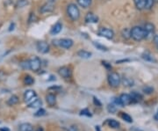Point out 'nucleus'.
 <instances>
[{
	"label": "nucleus",
	"instance_id": "obj_11",
	"mask_svg": "<svg viewBox=\"0 0 158 131\" xmlns=\"http://www.w3.org/2000/svg\"><path fill=\"white\" fill-rule=\"evenodd\" d=\"M85 22L86 23H98V18L92 12H88L85 16Z\"/></svg>",
	"mask_w": 158,
	"mask_h": 131
},
{
	"label": "nucleus",
	"instance_id": "obj_36",
	"mask_svg": "<svg viewBox=\"0 0 158 131\" xmlns=\"http://www.w3.org/2000/svg\"><path fill=\"white\" fill-rule=\"evenodd\" d=\"M143 91H144V92L150 93V92H153V89H152L151 87H146V88H144V89H143Z\"/></svg>",
	"mask_w": 158,
	"mask_h": 131
},
{
	"label": "nucleus",
	"instance_id": "obj_29",
	"mask_svg": "<svg viewBox=\"0 0 158 131\" xmlns=\"http://www.w3.org/2000/svg\"><path fill=\"white\" fill-rule=\"evenodd\" d=\"M20 66L24 69V70H29L30 69V64H29V60L24 61L20 63Z\"/></svg>",
	"mask_w": 158,
	"mask_h": 131
},
{
	"label": "nucleus",
	"instance_id": "obj_28",
	"mask_svg": "<svg viewBox=\"0 0 158 131\" xmlns=\"http://www.w3.org/2000/svg\"><path fill=\"white\" fill-rule=\"evenodd\" d=\"M121 117H122V119H124L126 121H127V122H132L133 121V119L128 115L127 113H121Z\"/></svg>",
	"mask_w": 158,
	"mask_h": 131
},
{
	"label": "nucleus",
	"instance_id": "obj_8",
	"mask_svg": "<svg viewBox=\"0 0 158 131\" xmlns=\"http://www.w3.org/2000/svg\"><path fill=\"white\" fill-rule=\"evenodd\" d=\"M36 48L38 52L41 53V54H47V52H49V45L46 42V41H39L36 44Z\"/></svg>",
	"mask_w": 158,
	"mask_h": 131
},
{
	"label": "nucleus",
	"instance_id": "obj_15",
	"mask_svg": "<svg viewBox=\"0 0 158 131\" xmlns=\"http://www.w3.org/2000/svg\"><path fill=\"white\" fill-rule=\"evenodd\" d=\"M46 100H47V104L49 106H51V107L55 106L56 105V96L54 94H52V93H49L46 97Z\"/></svg>",
	"mask_w": 158,
	"mask_h": 131
},
{
	"label": "nucleus",
	"instance_id": "obj_17",
	"mask_svg": "<svg viewBox=\"0 0 158 131\" xmlns=\"http://www.w3.org/2000/svg\"><path fill=\"white\" fill-rule=\"evenodd\" d=\"M77 2L83 8H88L91 6L92 0H77Z\"/></svg>",
	"mask_w": 158,
	"mask_h": 131
},
{
	"label": "nucleus",
	"instance_id": "obj_23",
	"mask_svg": "<svg viewBox=\"0 0 158 131\" xmlns=\"http://www.w3.org/2000/svg\"><path fill=\"white\" fill-rule=\"evenodd\" d=\"M131 98H132V101L133 102H136V101H139L142 100V96H140V94H139L138 92H133L131 95Z\"/></svg>",
	"mask_w": 158,
	"mask_h": 131
},
{
	"label": "nucleus",
	"instance_id": "obj_13",
	"mask_svg": "<svg viewBox=\"0 0 158 131\" xmlns=\"http://www.w3.org/2000/svg\"><path fill=\"white\" fill-rule=\"evenodd\" d=\"M62 25L61 22H57L56 24H55L54 26H53V27L51 28V31H50V34L53 35H57L59 34V33L62 31Z\"/></svg>",
	"mask_w": 158,
	"mask_h": 131
},
{
	"label": "nucleus",
	"instance_id": "obj_35",
	"mask_svg": "<svg viewBox=\"0 0 158 131\" xmlns=\"http://www.w3.org/2000/svg\"><path fill=\"white\" fill-rule=\"evenodd\" d=\"M153 40H154V43H155V45L156 48L158 50V35H155Z\"/></svg>",
	"mask_w": 158,
	"mask_h": 131
},
{
	"label": "nucleus",
	"instance_id": "obj_22",
	"mask_svg": "<svg viewBox=\"0 0 158 131\" xmlns=\"http://www.w3.org/2000/svg\"><path fill=\"white\" fill-rule=\"evenodd\" d=\"M24 83H25L26 86H32V85L34 83V79H33L31 76L27 75V76H26L25 78H24Z\"/></svg>",
	"mask_w": 158,
	"mask_h": 131
},
{
	"label": "nucleus",
	"instance_id": "obj_4",
	"mask_svg": "<svg viewBox=\"0 0 158 131\" xmlns=\"http://www.w3.org/2000/svg\"><path fill=\"white\" fill-rule=\"evenodd\" d=\"M108 82L111 86L113 87H117L119 86L120 82H121V78L119 77V75L116 72H112L109 74L108 76Z\"/></svg>",
	"mask_w": 158,
	"mask_h": 131
},
{
	"label": "nucleus",
	"instance_id": "obj_38",
	"mask_svg": "<svg viewBox=\"0 0 158 131\" xmlns=\"http://www.w3.org/2000/svg\"><path fill=\"white\" fill-rule=\"evenodd\" d=\"M56 0H47V2L52 3V4H55V3H56Z\"/></svg>",
	"mask_w": 158,
	"mask_h": 131
},
{
	"label": "nucleus",
	"instance_id": "obj_20",
	"mask_svg": "<svg viewBox=\"0 0 158 131\" xmlns=\"http://www.w3.org/2000/svg\"><path fill=\"white\" fill-rule=\"evenodd\" d=\"M18 102H19V98H18V96L12 95V96L10 98V99L8 100L7 104H8L9 106H13V105L17 104Z\"/></svg>",
	"mask_w": 158,
	"mask_h": 131
},
{
	"label": "nucleus",
	"instance_id": "obj_24",
	"mask_svg": "<svg viewBox=\"0 0 158 131\" xmlns=\"http://www.w3.org/2000/svg\"><path fill=\"white\" fill-rule=\"evenodd\" d=\"M28 5V0H18L16 7L17 8H23Z\"/></svg>",
	"mask_w": 158,
	"mask_h": 131
},
{
	"label": "nucleus",
	"instance_id": "obj_25",
	"mask_svg": "<svg viewBox=\"0 0 158 131\" xmlns=\"http://www.w3.org/2000/svg\"><path fill=\"white\" fill-rule=\"evenodd\" d=\"M142 59H144L145 61H148V62H155V60L154 59V57L149 54V53H143L142 55Z\"/></svg>",
	"mask_w": 158,
	"mask_h": 131
},
{
	"label": "nucleus",
	"instance_id": "obj_6",
	"mask_svg": "<svg viewBox=\"0 0 158 131\" xmlns=\"http://www.w3.org/2000/svg\"><path fill=\"white\" fill-rule=\"evenodd\" d=\"M98 35L104 38H106L108 40H111L114 37V32L112 29L106 28V27H102L98 31Z\"/></svg>",
	"mask_w": 158,
	"mask_h": 131
},
{
	"label": "nucleus",
	"instance_id": "obj_7",
	"mask_svg": "<svg viewBox=\"0 0 158 131\" xmlns=\"http://www.w3.org/2000/svg\"><path fill=\"white\" fill-rule=\"evenodd\" d=\"M37 99V94L33 90H27L24 94V100L26 103L30 104Z\"/></svg>",
	"mask_w": 158,
	"mask_h": 131
},
{
	"label": "nucleus",
	"instance_id": "obj_32",
	"mask_svg": "<svg viewBox=\"0 0 158 131\" xmlns=\"http://www.w3.org/2000/svg\"><path fill=\"white\" fill-rule=\"evenodd\" d=\"M65 131H78V128L77 126L75 125H71V126H68L67 128H64Z\"/></svg>",
	"mask_w": 158,
	"mask_h": 131
},
{
	"label": "nucleus",
	"instance_id": "obj_2",
	"mask_svg": "<svg viewBox=\"0 0 158 131\" xmlns=\"http://www.w3.org/2000/svg\"><path fill=\"white\" fill-rule=\"evenodd\" d=\"M67 13L72 20L76 21L80 18V11L75 4H69L67 6Z\"/></svg>",
	"mask_w": 158,
	"mask_h": 131
},
{
	"label": "nucleus",
	"instance_id": "obj_26",
	"mask_svg": "<svg viewBox=\"0 0 158 131\" xmlns=\"http://www.w3.org/2000/svg\"><path fill=\"white\" fill-rule=\"evenodd\" d=\"M41 104H42L41 100H39V99H36L35 100H33L32 103L29 104V107H38L41 106Z\"/></svg>",
	"mask_w": 158,
	"mask_h": 131
},
{
	"label": "nucleus",
	"instance_id": "obj_1",
	"mask_svg": "<svg viewBox=\"0 0 158 131\" xmlns=\"http://www.w3.org/2000/svg\"><path fill=\"white\" fill-rule=\"evenodd\" d=\"M130 36L136 41H140L147 37L144 28L140 26H134L130 30Z\"/></svg>",
	"mask_w": 158,
	"mask_h": 131
},
{
	"label": "nucleus",
	"instance_id": "obj_10",
	"mask_svg": "<svg viewBox=\"0 0 158 131\" xmlns=\"http://www.w3.org/2000/svg\"><path fill=\"white\" fill-rule=\"evenodd\" d=\"M119 105L127 106V105L131 104L133 101H132V98H131L130 95H128V94H122L119 98Z\"/></svg>",
	"mask_w": 158,
	"mask_h": 131
},
{
	"label": "nucleus",
	"instance_id": "obj_16",
	"mask_svg": "<svg viewBox=\"0 0 158 131\" xmlns=\"http://www.w3.org/2000/svg\"><path fill=\"white\" fill-rule=\"evenodd\" d=\"M77 56H78L79 57H81V58L88 59V58H91V57H92V54L91 52H89V51H86V50H79V51L77 52Z\"/></svg>",
	"mask_w": 158,
	"mask_h": 131
},
{
	"label": "nucleus",
	"instance_id": "obj_40",
	"mask_svg": "<svg viewBox=\"0 0 158 131\" xmlns=\"http://www.w3.org/2000/svg\"><path fill=\"white\" fill-rule=\"evenodd\" d=\"M36 131H43V129H42V128H38V129H37V130H36Z\"/></svg>",
	"mask_w": 158,
	"mask_h": 131
},
{
	"label": "nucleus",
	"instance_id": "obj_21",
	"mask_svg": "<svg viewBox=\"0 0 158 131\" xmlns=\"http://www.w3.org/2000/svg\"><path fill=\"white\" fill-rule=\"evenodd\" d=\"M93 45L95 46V48H97V50H100V51H104V52L108 51V48H107L106 47H105V46L100 44L99 42L94 41V42H93Z\"/></svg>",
	"mask_w": 158,
	"mask_h": 131
},
{
	"label": "nucleus",
	"instance_id": "obj_39",
	"mask_svg": "<svg viewBox=\"0 0 158 131\" xmlns=\"http://www.w3.org/2000/svg\"><path fill=\"white\" fill-rule=\"evenodd\" d=\"M155 120H157V121H158V112L156 113V114H155Z\"/></svg>",
	"mask_w": 158,
	"mask_h": 131
},
{
	"label": "nucleus",
	"instance_id": "obj_30",
	"mask_svg": "<svg viewBox=\"0 0 158 131\" xmlns=\"http://www.w3.org/2000/svg\"><path fill=\"white\" fill-rule=\"evenodd\" d=\"M122 36L124 37V38H126V39H128L129 37H131L130 36V30L125 28L124 30L122 31Z\"/></svg>",
	"mask_w": 158,
	"mask_h": 131
},
{
	"label": "nucleus",
	"instance_id": "obj_12",
	"mask_svg": "<svg viewBox=\"0 0 158 131\" xmlns=\"http://www.w3.org/2000/svg\"><path fill=\"white\" fill-rule=\"evenodd\" d=\"M54 8H55V7H54V4L47 2V3H46L45 5H43L41 7L40 11H41V13H47V12H53V11H54Z\"/></svg>",
	"mask_w": 158,
	"mask_h": 131
},
{
	"label": "nucleus",
	"instance_id": "obj_27",
	"mask_svg": "<svg viewBox=\"0 0 158 131\" xmlns=\"http://www.w3.org/2000/svg\"><path fill=\"white\" fill-rule=\"evenodd\" d=\"M108 125L111 127V128H119V123L117 121H115V120H109L108 121Z\"/></svg>",
	"mask_w": 158,
	"mask_h": 131
},
{
	"label": "nucleus",
	"instance_id": "obj_9",
	"mask_svg": "<svg viewBox=\"0 0 158 131\" xmlns=\"http://www.w3.org/2000/svg\"><path fill=\"white\" fill-rule=\"evenodd\" d=\"M58 73L63 78H69V77H71V75H72L71 70H70L68 67H66V66H63V67L60 68L58 70Z\"/></svg>",
	"mask_w": 158,
	"mask_h": 131
},
{
	"label": "nucleus",
	"instance_id": "obj_34",
	"mask_svg": "<svg viewBox=\"0 0 158 131\" xmlns=\"http://www.w3.org/2000/svg\"><path fill=\"white\" fill-rule=\"evenodd\" d=\"M81 115H86V116H92V114L90 113V111L88 109H83L81 111Z\"/></svg>",
	"mask_w": 158,
	"mask_h": 131
},
{
	"label": "nucleus",
	"instance_id": "obj_3",
	"mask_svg": "<svg viewBox=\"0 0 158 131\" xmlns=\"http://www.w3.org/2000/svg\"><path fill=\"white\" fill-rule=\"evenodd\" d=\"M53 44L56 45V46H59L61 48H65V50H68V48H70L73 46L74 41L71 39L63 38V39L54 40V41H53Z\"/></svg>",
	"mask_w": 158,
	"mask_h": 131
},
{
	"label": "nucleus",
	"instance_id": "obj_18",
	"mask_svg": "<svg viewBox=\"0 0 158 131\" xmlns=\"http://www.w3.org/2000/svg\"><path fill=\"white\" fill-rule=\"evenodd\" d=\"M134 5L137 9L142 10L145 9L146 6V0H134Z\"/></svg>",
	"mask_w": 158,
	"mask_h": 131
},
{
	"label": "nucleus",
	"instance_id": "obj_37",
	"mask_svg": "<svg viewBox=\"0 0 158 131\" xmlns=\"http://www.w3.org/2000/svg\"><path fill=\"white\" fill-rule=\"evenodd\" d=\"M0 131H10V130H9V128H0Z\"/></svg>",
	"mask_w": 158,
	"mask_h": 131
},
{
	"label": "nucleus",
	"instance_id": "obj_31",
	"mask_svg": "<svg viewBox=\"0 0 158 131\" xmlns=\"http://www.w3.org/2000/svg\"><path fill=\"white\" fill-rule=\"evenodd\" d=\"M155 3V0H146V6L145 9H150Z\"/></svg>",
	"mask_w": 158,
	"mask_h": 131
},
{
	"label": "nucleus",
	"instance_id": "obj_5",
	"mask_svg": "<svg viewBox=\"0 0 158 131\" xmlns=\"http://www.w3.org/2000/svg\"><path fill=\"white\" fill-rule=\"evenodd\" d=\"M30 70L33 71H38L41 67V61L38 56H33L29 60Z\"/></svg>",
	"mask_w": 158,
	"mask_h": 131
},
{
	"label": "nucleus",
	"instance_id": "obj_19",
	"mask_svg": "<svg viewBox=\"0 0 158 131\" xmlns=\"http://www.w3.org/2000/svg\"><path fill=\"white\" fill-rule=\"evenodd\" d=\"M20 131H33V126L30 123H23L20 126Z\"/></svg>",
	"mask_w": 158,
	"mask_h": 131
},
{
	"label": "nucleus",
	"instance_id": "obj_33",
	"mask_svg": "<svg viewBox=\"0 0 158 131\" xmlns=\"http://www.w3.org/2000/svg\"><path fill=\"white\" fill-rule=\"evenodd\" d=\"M46 114V111L44 110V109H39L36 113H34V115L35 116H43V115H45Z\"/></svg>",
	"mask_w": 158,
	"mask_h": 131
},
{
	"label": "nucleus",
	"instance_id": "obj_14",
	"mask_svg": "<svg viewBox=\"0 0 158 131\" xmlns=\"http://www.w3.org/2000/svg\"><path fill=\"white\" fill-rule=\"evenodd\" d=\"M144 30L146 32V35H147V37L148 38L149 35H152L154 34V32H155V26L151 23H147L145 24L144 26Z\"/></svg>",
	"mask_w": 158,
	"mask_h": 131
}]
</instances>
